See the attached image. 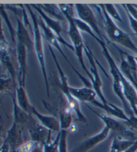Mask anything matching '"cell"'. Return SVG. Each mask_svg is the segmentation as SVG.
Returning <instances> with one entry per match:
<instances>
[{
	"instance_id": "cell-3",
	"label": "cell",
	"mask_w": 137,
	"mask_h": 152,
	"mask_svg": "<svg viewBox=\"0 0 137 152\" xmlns=\"http://www.w3.org/2000/svg\"><path fill=\"white\" fill-rule=\"evenodd\" d=\"M100 46H101L102 50V54L106 58L107 60L108 63L109 65V69H110V72L111 74L113 79V91L115 93V95H117L118 99H120L121 103H122L124 108V111L126 113V114L128 115V117L134 115V113L132 110L131 107L129 104L128 102L126 100V99L125 96L123 91V87L121 83L120 77V69L117 66V64L114 61V60L113 59L111 54H110V52L108 50L107 46L106 43H101L100 44Z\"/></svg>"
},
{
	"instance_id": "cell-32",
	"label": "cell",
	"mask_w": 137,
	"mask_h": 152,
	"mask_svg": "<svg viewBox=\"0 0 137 152\" xmlns=\"http://www.w3.org/2000/svg\"><path fill=\"white\" fill-rule=\"evenodd\" d=\"M122 6L124 7L125 11L127 12L134 20L137 21V10L134 7V6L131 4H126L122 5Z\"/></svg>"
},
{
	"instance_id": "cell-31",
	"label": "cell",
	"mask_w": 137,
	"mask_h": 152,
	"mask_svg": "<svg viewBox=\"0 0 137 152\" xmlns=\"http://www.w3.org/2000/svg\"><path fill=\"white\" fill-rule=\"evenodd\" d=\"M7 50H9L8 43L5 38L1 23V17L0 16V51Z\"/></svg>"
},
{
	"instance_id": "cell-6",
	"label": "cell",
	"mask_w": 137,
	"mask_h": 152,
	"mask_svg": "<svg viewBox=\"0 0 137 152\" xmlns=\"http://www.w3.org/2000/svg\"><path fill=\"white\" fill-rule=\"evenodd\" d=\"M38 22H39V27H40L41 30H42V32H43V33H44V37H45V38H46L47 42L48 43V45L50 46L52 48L56 49L58 51L60 54H61L62 56L64 58V59L66 60V62L68 64H69V65L71 66V68H72L74 71V72L76 75H77L78 77L80 78V80L82 81V83L84 84V85H85V86L91 88L92 87L91 83H90L88 80H86L82 75H80V73L78 72V70L73 66V65L71 64V62L69 61V60L68 59L67 56H66V54L64 53V52H63L61 47H60V46L59 41H58V38L56 36V35L54 34V33L52 32L50 29L47 27L46 25L45 24L41 18L38 20Z\"/></svg>"
},
{
	"instance_id": "cell-38",
	"label": "cell",
	"mask_w": 137,
	"mask_h": 152,
	"mask_svg": "<svg viewBox=\"0 0 137 152\" xmlns=\"http://www.w3.org/2000/svg\"><path fill=\"white\" fill-rule=\"evenodd\" d=\"M4 141V140H2V139H1V135H0V147H1V145H2V143H3Z\"/></svg>"
},
{
	"instance_id": "cell-39",
	"label": "cell",
	"mask_w": 137,
	"mask_h": 152,
	"mask_svg": "<svg viewBox=\"0 0 137 152\" xmlns=\"http://www.w3.org/2000/svg\"><path fill=\"white\" fill-rule=\"evenodd\" d=\"M135 59H136V65H137V56L135 57Z\"/></svg>"
},
{
	"instance_id": "cell-25",
	"label": "cell",
	"mask_w": 137,
	"mask_h": 152,
	"mask_svg": "<svg viewBox=\"0 0 137 152\" xmlns=\"http://www.w3.org/2000/svg\"><path fill=\"white\" fill-rule=\"evenodd\" d=\"M0 16L1 17L2 19L5 21V22L6 23L7 28H8L9 30L10 36H11V39L12 42L14 44H17L15 42V38H16V30H15L14 28H13L12 23L10 22L8 15L7 14L5 5H0Z\"/></svg>"
},
{
	"instance_id": "cell-24",
	"label": "cell",
	"mask_w": 137,
	"mask_h": 152,
	"mask_svg": "<svg viewBox=\"0 0 137 152\" xmlns=\"http://www.w3.org/2000/svg\"><path fill=\"white\" fill-rule=\"evenodd\" d=\"M73 20H74V22L75 23V25L76 26V27H77V28L78 29L80 32L82 31V32H84L86 34H88L92 36V37H93L99 44H101V43H105L104 42H102L101 39L98 37V36L94 32V31L92 30V28L90 27L88 25H87L86 23L82 22V20H80L79 18H74Z\"/></svg>"
},
{
	"instance_id": "cell-21",
	"label": "cell",
	"mask_w": 137,
	"mask_h": 152,
	"mask_svg": "<svg viewBox=\"0 0 137 152\" xmlns=\"http://www.w3.org/2000/svg\"><path fill=\"white\" fill-rule=\"evenodd\" d=\"M15 99L18 105L23 111L31 114V106L28 97L27 93H26L24 87L18 85L15 89Z\"/></svg>"
},
{
	"instance_id": "cell-17",
	"label": "cell",
	"mask_w": 137,
	"mask_h": 152,
	"mask_svg": "<svg viewBox=\"0 0 137 152\" xmlns=\"http://www.w3.org/2000/svg\"><path fill=\"white\" fill-rule=\"evenodd\" d=\"M17 22L16 38L17 42L26 46L28 50L34 48V41L31 40L27 28L17 15H15Z\"/></svg>"
},
{
	"instance_id": "cell-33",
	"label": "cell",
	"mask_w": 137,
	"mask_h": 152,
	"mask_svg": "<svg viewBox=\"0 0 137 152\" xmlns=\"http://www.w3.org/2000/svg\"><path fill=\"white\" fill-rule=\"evenodd\" d=\"M129 119L128 121L124 122L127 126L132 130H137V116L135 115L128 117Z\"/></svg>"
},
{
	"instance_id": "cell-22",
	"label": "cell",
	"mask_w": 137,
	"mask_h": 152,
	"mask_svg": "<svg viewBox=\"0 0 137 152\" xmlns=\"http://www.w3.org/2000/svg\"><path fill=\"white\" fill-rule=\"evenodd\" d=\"M0 61L2 66L6 69L9 74V77L12 78V79L14 80L15 83V69L13 64L12 58L11 53L9 52V49L7 50L0 51Z\"/></svg>"
},
{
	"instance_id": "cell-18",
	"label": "cell",
	"mask_w": 137,
	"mask_h": 152,
	"mask_svg": "<svg viewBox=\"0 0 137 152\" xmlns=\"http://www.w3.org/2000/svg\"><path fill=\"white\" fill-rule=\"evenodd\" d=\"M93 104L96 107H98V108L104 110L107 113V115H109V116L114 117L117 118V119L121 120L123 122L128 121L129 117L126 114L125 111L122 109L119 108V107L115 106L114 104L109 103L106 105H104L101 102L98 101L97 100L94 101Z\"/></svg>"
},
{
	"instance_id": "cell-20",
	"label": "cell",
	"mask_w": 137,
	"mask_h": 152,
	"mask_svg": "<svg viewBox=\"0 0 137 152\" xmlns=\"http://www.w3.org/2000/svg\"><path fill=\"white\" fill-rule=\"evenodd\" d=\"M72 111L69 107L67 106L64 107L62 105L61 101L60 107L58 111L59 115V121L61 130H67L70 129V127L72 124Z\"/></svg>"
},
{
	"instance_id": "cell-35",
	"label": "cell",
	"mask_w": 137,
	"mask_h": 152,
	"mask_svg": "<svg viewBox=\"0 0 137 152\" xmlns=\"http://www.w3.org/2000/svg\"><path fill=\"white\" fill-rule=\"evenodd\" d=\"M0 152H11V149H10L9 144L5 139L3 143L0 147Z\"/></svg>"
},
{
	"instance_id": "cell-36",
	"label": "cell",
	"mask_w": 137,
	"mask_h": 152,
	"mask_svg": "<svg viewBox=\"0 0 137 152\" xmlns=\"http://www.w3.org/2000/svg\"><path fill=\"white\" fill-rule=\"evenodd\" d=\"M137 151V138L133 143L126 149L125 152H136Z\"/></svg>"
},
{
	"instance_id": "cell-2",
	"label": "cell",
	"mask_w": 137,
	"mask_h": 152,
	"mask_svg": "<svg viewBox=\"0 0 137 152\" xmlns=\"http://www.w3.org/2000/svg\"><path fill=\"white\" fill-rule=\"evenodd\" d=\"M98 7L104 15L105 29L110 43L114 42L120 44L133 51L137 55V46L132 40L128 34L124 32L119 27H118L114 20L107 14L103 4L98 5Z\"/></svg>"
},
{
	"instance_id": "cell-11",
	"label": "cell",
	"mask_w": 137,
	"mask_h": 152,
	"mask_svg": "<svg viewBox=\"0 0 137 152\" xmlns=\"http://www.w3.org/2000/svg\"><path fill=\"white\" fill-rule=\"evenodd\" d=\"M27 51L25 46L19 42L16 44V55L18 64V84L24 87L27 75Z\"/></svg>"
},
{
	"instance_id": "cell-34",
	"label": "cell",
	"mask_w": 137,
	"mask_h": 152,
	"mask_svg": "<svg viewBox=\"0 0 137 152\" xmlns=\"http://www.w3.org/2000/svg\"><path fill=\"white\" fill-rule=\"evenodd\" d=\"M126 14H127V16L128 18L129 22H130V26L131 28L133 29L134 33L135 34V35L137 36V21L134 20V18L131 16V15L128 14V13L126 11Z\"/></svg>"
},
{
	"instance_id": "cell-13",
	"label": "cell",
	"mask_w": 137,
	"mask_h": 152,
	"mask_svg": "<svg viewBox=\"0 0 137 152\" xmlns=\"http://www.w3.org/2000/svg\"><path fill=\"white\" fill-rule=\"evenodd\" d=\"M5 140L8 143L11 152H14L18 148H20L24 143L23 141L22 125L13 122L11 127L7 131Z\"/></svg>"
},
{
	"instance_id": "cell-4",
	"label": "cell",
	"mask_w": 137,
	"mask_h": 152,
	"mask_svg": "<svg viewBox=\"0 0 137 152\" xmlns=\"http://www.w3.org/2000/svg\"><path fill=\"white\" fill-rule=\"evenodd\" d=\"M28 10L30 13L31 20L33 23V34H34V48L35 50L36 54L39 65L40 66L42 76H43L45 86H46V94L48 96H50V88H49V82L48 78V75H47L46 61H45L44 50L43 46V41H42V36L41 33V28L39 27L38 20L35 13L31 10V5H26L25 6Z\"/></svg>"
},
{
	"instance_id": "cell-16",
	"label": "cell",
	"mask_w": 137,
	"mask_h": 152,
	"mask_svg": "<svg viewBox=\"0 0 137 152\" xmlns=\"http://www.w3.org/2000/svg\"><path fill=\"white\" fill-rule=\"evenodd\" d=\"M69 86L68 87L64 88V89L62 88V90L60 89L62 91V93L64 95L66 99L67 105L71 109V111L76 114L79 121L86 124L87 122V120L81 111L80 102L78 101L77 99L71 95L70 93L69 92Z\"/></svg>"
},
{
	"instance_id": "cell-29",
	"label": "cell",
	"mask_w": 137,
	"mask_h": 152,
	"mask_svg": "<svg viewBox=\"0 0 137 152\" xmlns=\"http://www.w3.org/2000/svg\"><path fill=\"white\" fill-rule=\"evenodd\" d=\"M104 9L109 14V16L114 20H117L119 22H122V18H121L120 14H118L117 10L116 9L115 6L113 4H104Z\"/></svg>"
},
{
	"instance_id": "cell-37",
	"label": "cell",
	"mask_w": 137,
	"mask_h": 152,
	"mask_svg": "<svg viewBox=\"0 0 137 152\" xmlns=\"http://www.w3.org/2000/svg\"><path fill=\"white\" fill-rule=\"evenodd\" d=\"M32 152H44L43 149H42V146L38 145L35 149H34V151Z\"/></svg>"
},
{
	"instance_id": "cell-9",
	"label": "cell",
	"mask_w": 137,
	"mask_h": 152,
	"mask_svg": "<svg viewBox=\"0 0 137 152\" xmlns=\"http://www.w3.org/2000/svg\"><path fill=\"white\" fill-rule=\"evenodd\" d=\"M31 6L34 9H35L36 11L39 14L42 20H43V22H44L45 24L46 25L47 27L50 29L52 32L54 33V34L56 35L58 40L59 41V42L74 51V48L72 44H70L68 43L61 35L62 28L61 25H60V21L50 17L46 12H44L43 10L38 6V5L31 4Z\"/></svg>"
},
{
	"instance_id": "cell-5",
	"label": "cell",
	"mask_w": 137,
	"mask_h": 152,
	"mask_svg": "<svg viewBox=\"0 0 137 152\" xmlns=\"http://www.w3.org/2000/svg\"><path fill=\"white\" fill-rule=\"evenodd\" d=\"M87 107L92 110L102 120V121L104 124V126L109 128L110 132H112L117 134L115 136H120V137L125 139V140L133 141L136 140L137 136H136L132 129H130L123 121H119L114 119L111 116H109V115L99 114L96 111H94L93 109H92L88 105H87Z\"/></svg>"
},
{
	"instance_id": "cell-12",
	"label": "cell",
	"mask_w": 137,
	"mask_h": 152,
	"mask_svg": "<svg viewBox=\"0 0 137 152\" xmlns=\"http://www.w3.org/2000/svg\"><path fill=\"white\" fill-rule=\"evenodd\" d=\"M51 132L50 131L42 126L40 124H37L36 122L31 124L29 129L31 140L42 147L50 141Z\"/></svg>"
},
{
	"instance_id": "cell-7",
	"label": "cell",
	"mask_w": 137,
	"mask_h": 152,
	"mask_svg": "<svg viewBox=\"0 0 137 152\" xmlns=\"http://www.w3.org/2000/svg\"><path fill=\"white\" fill-rule=\"evenodd\" d=\"M84 52H85V54L87 58H88L90 64V74L92 76V79L90 81L92 87H93L94 91L96 92L97 96H98L101 103L104 105H106L109 103V102L107 101L103 93H102V82L101 77H100L98 69H97L96 63L95 62V58H94L93 52H91L90 49L89 48L88 46L86 45Z\"/></svg>"
},
{
	"instance_id": "cell-1",
	"label": "cell",
	"mask_w": 137,
	"mask_h": 152,
	"mask_svg": "<svg viewBox=\"0 0 137 152\" xmlns=\"http://www.w3.org/2000/svg\"><path fill=\"white\" fill-rule=\"evenodd\" d=\"M62 14L64 15V18L68 20V34L69 35L71 41L72 43V46L74 48V52L79 62L81 65V67L86 74L88 76L89 78L92 79V76L89 70L84 63L83 54L85 49L86 44H84L82 37L80 32L76 27L74 22L73 18L74 17V5H66V4H59L58 5Z\"/></svg>"
},
{
	"instance_id": "cell-23",
	"label": "cell",
	"mask_w": 137,
	"mask_h": 152,
	"mask_svg": "<svg viewBox=\"0 0 137 152\" xmlns=\"http://www.w3.org/2000/svg\"><path fill=\"white\" fill-rule=\"evenodd\" d=\"M134 141L125 140L120 136H114L110 145L109 152H125Z\"/></svg>"
},
{
	"instance_id": "cell-26",
	"label": "cell",
	"mask_w": 137,
	"mask_h": 152,
	"mask_svg": "<svg viewBox=\"0 0 137 152\" xmlns=\"http://www.w3.org/2000/svg\"><path fill=\"white\" fill-rule=\"evenodd\" d=\"M16 85L10 77L1 76L0 77V94L5 92H10L16 88Z\"/></svg>"
},
{
	"instance_id": "cell-14",
	"label": "cell",
	"mask_w": 137,
	"mask_h": 152,
	"mask_svg": "<svg viewBox=\"0 0 137 152\" xmlns=\"http://www.w3.org/2000/svg\"><path fill=\"white\" fill-rule=\"evenodd\" d=\"M31 114L34 115L38 119L39 124L42 126H44L47 129L50 131V132L58 133L61 130L59 119H57L56 117L50 116V115L42 114L37 111L33 106L31 107Z\"/></svg>"
},
{
	"instance_id": "cell-27",
	"label": "cell",
	"mask_w": 137,
	"mask_h": 152,
	"mask_svg": "<svg viewBox=\"0 0 137 152\" xmlns=\"http://www.w3.org/2000/svg\"><path fill=\"white\" fill-rule=\"evenodd\" d=\"M60 138V132L58 133L56 137L53 141H50L42 147L44 152H59L58 143Z\"/></svg>"
},
{
	"instance_id": "cell-8",
	"label": "cell",
	"mask_w": 137,
	"mask_h": 152,
	"mask_svg": "<svg viewBox=\"0 0 137 152\" xmlns=\"http://www.w3.org/2000/svg\"><path fill=\"white\" fill-rule=\"evenodd\" d=\"M74 7L79 19L88 25L94 31V32L98 36V37L102 42L106 43L105 42L106 40H105L104 36L102 34L101 30H100L95 15L88 5L81 4H76L74 5Z\"/></svg>"
},
{
	"instance_id": "cell-28",
	"label": "cell",
	"mask_w": 137,
	"mask_h": 152,
	"mask_svg": "<svg viewBox=\"0 0 137 152\" xmlns=\"http://www.w3.org/2000/svg\"><path fill=\"white\" fill-rule=\"evenodd\" d=\"M68 131L60 130L58 143L59 152H68Z\"/></svg>"
},
{
	"instance_id": "cell-19",
	"label": "cell",
	"mask_w": 137,
	"mask_h": 152,
	"mask_svg": "<svg viewBox=\"0 0 137 152\" xmlns=\"http://www.w3.org/2000/svg\"><path fill=\"white\" fill-rule=\"evenodd\" d=\"M13 101V115H14V122L20 125L29 124L31 121V114L23 111L18 105L16 99L12 96Z\"/></svg>"
},
{
	"instance_id": "cell-15",
	"label": "cell",
	"mask_w": 137,
	"mask_h": 152,
	"mask_svg": "<svg viewBox=\"0 0 137 152\" xmlns=\"http://www.w3.org/2000/svg\"><path fill=\"white\" fill-rule=\"evenodd\" d=\"M69 92L74 97L82 103H91L96 101L97 95L93 88L83 86L81 88H74L69 86Z\"/></svg>"
},
{
	"instance_id": "cell-30",
	"label": "cell",
	"mask_w": 137,
	"mask_h": 152,
	"mask_svg": "<svg viewBox=\"0 0 137 152\" xmlns=\"http://www.w3.org/2000/svg\"><path fill=\"white\" fill-rule=\"evenodd\" d=\"M39 145L33 141H28L23 143L20 148H18L14 152H32L37 146Z\"/></svg>"
},
{
	"instance_id": "cell-10",
	"label": "cell",
	"mask_w": 137,
	"mask_h": 152,
	"mask_svg": "<svg viewBox=\"0 0 137 152\" xmlns=\"http://www.w3.org/2000/svg\"><path fill=\"white\" fill-rule=\"evenodd\" d=\"M110 133V129L104 126L99 133L82 141L78 145L75 147L71 152H88L106 140L109 137Z\"/></svg>"
}]
</instances>
